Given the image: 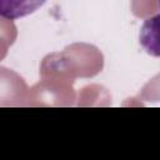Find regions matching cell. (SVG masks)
Here are the masks:
<instances>
[{
  "instance_id": "3957f363",
  "label": "cell",
  "mask_w": 160,
  "mask_h": 160,
  "mask_svg": "<svg viewBox=\"0 0 160 160\" xmlns=\"http://www.w3.org/2000/svg\"><path fill=\"white\" fill-rule=\"evenodd\" d=\"M159 5H160V0H159Z\"/></svg>"
},
{
  "instance_id": "6da1fadb",
  "label": "cell",
  "mask_w": 160,
  "mask_h": 160,
  "mask_svg": "<svg viewBox=\"0 0 160 160\" xmlns=\"http://www.w3.org/2000/svg\"><path fill=\"white\" fill-rule=\"evenodd\" d=\"M139 41L146 54L160 58V14L144 21L139 32Z\"/></svg>"
},
{
  "instance_id": "7a4b0ae2",
  "label": "cell",
  "mask_w": 160,
  "mask_h": 160,
  "mask_svg": "<svg viewBox=\"0 0 160 160\" xmlns=\"http://www.w3.org/2000/svg\"><path fill=\"white\" fill-rule=\"evenodd\" d=\"M46 0H0V15L8 20H16L35 12Z\"/></svg>"
}]
</instances>
